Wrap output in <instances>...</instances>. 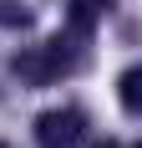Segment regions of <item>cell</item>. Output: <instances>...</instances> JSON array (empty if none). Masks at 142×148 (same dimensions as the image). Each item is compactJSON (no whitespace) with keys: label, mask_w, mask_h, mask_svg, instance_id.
<instances>
[{"label":"cell","mask_w":142,"mask_h":148,"mask_svg":"<svg viewBox=\"0 0 142 148\" xmlns=\"http://www.w3.org/2000/svg\"><path fill=\"white\" fill-rule=\"evenodd\" d=\"M36 143L41 148H81L86 143V118L76 107H51L36 118Z\"/></svg>","instance_id":"cell-1"},{"label":"cell","mask_w":142,"mask_h":148,"mask_svg":"<svg viewBox=\"0 0 142 148\" xmlns=\"http://www.w3.org/2000/svg\"><path fill=\"white\" fill-rule=\"evenodd\" d=\"M71 51H66V41H46V46H36V51H26V56H15V72L26 77V82H56L61 72H71Z\"/></svg>","instance_id":"cell-2"},{"label":"cell","mask_w":142,"mask_h":148,"mask_svg":"<svg viewBox=\"0 0 142 148\" xmlns=\"http://www.w3.org/2000/svg\"><path fill=\"white\" fill-rule=\"evenodd\" d=\"M107 5H112V0H71V5H66V21H71V31H81V36H86V31L97 26L101 15H107Z\"/></svg>","instance_id":"cell-3"},{"label":"cell","mask_w":142,"mask_h":148,"mask_svg":"<svg viewBox=\"0 0 142 148\" xmlns=\"http://www.w3.org/2000/svg\"><path fill=\"white\" fill-rule=\"evenodd\" d=\"M117 87H122V107H127V112H137V107H142V72H137V66H132V72H122V82H117Z\"/></svg>","instance_id":"cell-4"},{"label":"cell","mask_w":142,"mask_h":148,"mask_svg":"<svg viewBox=\"0 0 142 148\" xmlns=\"http://www.w3.org/2000/svg\"><path fill=\"white\" fill-rule=\"evenodd\" d=\"M0 26H30V10L15 0H0Z\"/></svg>","instance_id":"cell-5"},{"label":"cell","mask_w":142,"mask_h":148,"mask_svg":"<svg viewBox=\"0 0 142 148\" xmlns=\"http://www.w3.org/2000/svg\"><path fill=\"white\" fill-rule=\"evenodd\" d=\"M97 148H127V143H117V138H101V143Z\"/></svg>","instance_id":"cell-6"}]
</instances>
